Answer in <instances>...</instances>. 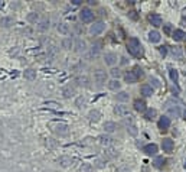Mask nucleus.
I'll list each match as a JSON object with an SVG mask.
<instances>
[{"label":"nucleus","instance_id":"obj_1","mask_svg":"<svg viewBox=\"0 0 186 172\" xmlns=\"http://www.w3.org/2000/svg\"><path fill=\"white\" fill-rule=\"evenodd\" d=\"M127 51L136 58H141L143 57V46H141L140 41L137 38H130L127 41Z\"/></svg>","mask_w":186,"mask_h":172},{"label":"nucleus","instance_id":"obj_2","mask_svg":"<svg viewBox=\"0 0 186 172\" xmlns=\"http://www.w3.org/2000/svg\"><path fill=\"white\" fill-rule=\"evenodd\" d=\"M94 80H95V83H97V85L101 87V85L107 81V72L103 71V70H97L94 74Z\"/></svg>","mask_w":186,"mask_h":172},{"label":"nucleus","instance_id":"obj_3","mask_svg":"<svg viewBox=\"0 0 186 172\" xmlns=\"http://www.w3.org/2000/svg\"><path fill=\"white\" fill-rule=\"evenodd\" d=\"M79 17H81V20L82 22H91L92 19H94V13H92L91 9H88V7H84L82 10H81V13H79Z\"/></svg>","mask_w":186,"mask_h":172},{"label":"nucleus","instance_id":"obj_4","mask_svg":"<svg viewBox=\"0 0 186 172\" xmlns=\"http://www.w3.org/2000/svg\"><path fill=\"white\" fill-rule=\"evenodd\" d=\"M162 147H163V151L167 152V153H172V151H173V147H175V143L172 139L169 138H166L163 139V142H162Z\"/></svg>","mask_w":186,"mask_h":172},{"label":"nucleus","instance_id":"obj_5","mask_svg":"<svg viewBox=\"0 0 186 172\" xmlns=\"http://www.w3.org/2000/svg\"><path fill=\"white\" fill-rule=\"evenodd\" d=\"M149 20H150V23H152L154 28H157V26L162 25V16L159 15V13H150V15H149Z\"/></svg>","mask_w":186,"mask_h":172},{"label":"nucleus","instance_id":"obj_6","mask_svg":"<svg viewBox=\"0 0 186 172\" xmlns=\"http://www.w3.org/2000/svg\"><path fill=\"white\" fill-rule=\"evenodd\" d=\"M169 126H170V119L167 117V116L160 117V120H159V129L163 130V132H166V130L169 129Z\"/></svg>","mask_w":186,"mask_h":172},{"label":"nucleus","instance_id":"obj_7","mask_svg":"<svg viewBox=\"0 0 186 172\" xmlns=\"http://www.w3.org/2000/svg\"><path fill=\"white\" fill-rule=\"evenodd\" d=\"M104 28H105V26H104L103 22H97V23H94V25L91 26V34L92 35H100L104 30Z\"/></svg>","mask_w":186,"mask_h":172},{"label":"nucleus","instance_id":"obj_8","mask_svg":"<svg viewBox=\"0 0 186 172\" xmlns=\"http://www.w3.org/2000/svg\"><path fill=\"white\" fill-rule=\"evenodd\" d=\"M114 111H116L118 116H121V117H128V116H130V111H128V109L126 106H117Z\"/></svg>","mask_w":186,"mask_h":172},{"label":"nucleus","instance_id":"obj_9","mask_svg":"<svg viewBox=\"0 0 186 172\" xmlns=\"http://www.w3.org/2000/svg\"><path fill=\"white\" fill-rule=\"evenodd\" d=\"M104 61H105V64H108V65H114V64L117 62V55L113 54V52H108V54L104 55Z\"/></svg>","mask_w":186,"mask_h":172},{"label":"nucleus","instance_id":"obj_10","mask_svg":"<svg viewBox=\"0 0 186 172\" xmlns=\"http://www.w3.org/2000/svg\"><path fill=\"white\" fill-rule=\"evenodd\" d=\"M143 152H144V153H147V155H156V153H157V146L154 145V143L146 145V146L143 147Z\"/></svg>","mask_w":186,"mask_h":172},{"label":"nucleus","instance_id":"obj_11","mask_svg":"<svg viewBox=\"0 0 186 172\" xmlns=\"http://www.w3.org/2000/svg\"><path fill=\"white\" fill-rule=\"evenodd\" d=\"M140 93L144 97H150L153 94V88H152V85H149V84H143L140 87Z\"/></svg>","mask_w":186,"mask_h":172},{"label":"nucleus","instance_id":"obj_12","mask_svg":"<svg viewBox=\"0 0 186 172\" xmlns=\"http://www.w3.org/2000/svg\"><path fill=\"white\" fill-rule=\"evenodd\" d=\"M85 48H87V43H85V41H82L81 38L75 39V51H77V52L85 51Z\"/></svg>","mask_w":186,"mask_h":172},{"label":"nucleus","instance_id":"obj_13","mask_svg":"<svg viewBox=\"0 0 186 172\" xmlns=\"http://www.w3.org/2000/svg\"><path fill=\"white\" fill-rule=\"evenodd\" d=\"M124 80L127 81L128 84H134V83H137V81H139V78H137V75L133 71H128L127 74L124 75Z\"/></svg>","mask_w":186,"mask_h":172},{"label":"nucleus","instance_id":"obj_14","mask_svg":"<svg viewBox=\"0 0 186 172\" xmlns=\"http://www.w3.org/2000/svg\"><path fill=\"white\" fill-rule=\"evenodd\" d=\"M134 110L136 111H146V103L140 98L134 100Z\"/></svg>","mask_w":186,"mask_h":172},{"label":"nucleus","instance_id":"obj_15","mask_svg":"<svg viewBox=\"0 0 186 172\" xmlns=\"http://www.w3.org/2000/svg\"><path fill=\"white\" fill-rule=\"evenodd\" d=\"M165 164H166V159H165V158H163V156H159V158H156V159L153 161L154 168H157V169L163 168V166H165Z\"/></svg>","mask_w":186,"mask_h":172},{"label":"nucleus","instance_id":"obj_16","mask_svg":"<svg viewBox=\"0 0 186 172\" xmlns=\"http://www.w3.org/2000/svg\"><path fill=\"white\" fill-rule=\"evenodd\" d=\"M116 129H117V124L114 122H105V123H104V130H105V132H108V133L114 132Z\"/></svg>","mask_w":186,"mask_h":172},{"label":"nucleus","instance_id":"obj_17","mask_svg":"<svg viewBox=\"0 0 186 172\" xmlns=\"http://www.w3.org/2000/svg\"><path fill=\"white\" fill-rule=\"evenodd\" d=\"M172 38H173L175 41H182V39L185 38V32L180 29H176L173 34H172Z\"/></svg>","mask_w":186,"mask_h":172},{"label":"nucleus","instance_id":"obj_18","mask_svg":"<svg viewBox=\"0 0 186 172\" xmlns=\"http://www.w3.org/2000/svg\"><path fill=\"white\" fill-rule=\"evenodd\" d=\"M149 39H150V42H159L160 41V34L157 30H152L149 34Z\"/></svg>","mask_w":186,"mask_h":172},{"label":"nucleus","instance_id":"obj_19","mask_svg":"<svg viewBox=\"0 0 186 172\" xmlns=\"http://www.w3.org/2000/svg\"><path fill=\"white\" fill-rule=\"evenodd\" d=\"M25 78L26 80H35V77H36V71H33L32 68H29V70H26L25 71Z\"/></svg>","mask_w":186,"mask_h":172},{"label":"nucleus","instance_id":"obj_20","mask_svg":"<svg viewBox=\"0 0 186 172\" xmlns=\"http://www.w3.org/2000/svg\"><path fill=\"white\" fill-rule=\"evenodd\" d=\"M144 116H146V119H147V120H153V119L157 116V111L154 109H149V110H146Z\"/></svg>","mask_w":186,"mask_h":172},{"label":"nucleus","instance_id":"obj_21","mask_svg":"<svg viewBox=\"0 0 186 172\" xmlns=\"http://www.w3.org/2000/svg\"><path fill=\"white\" fill-rule=\"evenodd\" d=\"M120 87H121V84L118 83V80H111L108 83V88H110V90H114V91H116V90H120Z\"/></svg>","mask_w":186,"mask_h":172},{"label":"nucleus","instance_id":"obj_22","mask_svg":"<svg viewBox=\"0 0 186 172\" xmlns=\"http://www.w3.org/2000/svg\"><path fill=\"white\" fill-rule=\"evenodd\" d=\"M100 143L101 145H104V146H108V145H111V142H113V139L110 138V136H100Z\"/></svg>","mask_w":186,"mask_h":172},{"label":"nucleus","instance_id":"obj_23","mask_svg":"<svg viewBox=\"0 0 186 172\" xmlns=\"http://www.w3.org/2000/svg\"><path fill=\"white\" fill-rule=\"evenodd\" d=\"M131 71L134 72V74H136V75H137V78H139V80H140V78H143V77H144V72H143V70H141V68L139 67V65H136V67L133 68Z\"/></svg>","mask_w":186,"mask_h":172},{"label":"nucleus","instance_id":"obj_24","mask_svg":"<svg viewBox=\"0 0 186 172\" xmlns=\"http://www.w3.org/2000/svg\"><path fill=\"white\" fill-rule=\"evenodd\" d=\"M100 111H97V110H92V111H90V120H92V122H98L100 120Z\"/></svg>","mask_w":186,"mask_h":172},{"label":"nucleus","instance_id":"obj_25","mask_svg":"<svg viewBox=\"0 0 186 172\" xmlns=\"http://www.w3.org/2000/svg\"><path fill=\"white\" fill-rule=\"evenodd\" d=\"M74 45V41L71 38H65L64 41H62V46L65 48V49H71V46Z\"/></svg>","mask_w":186,"mask_h":172},{"label":"nucleus","instance_id":"obj_26","mask_svg":"<svg viewBox=\"0 0 186 172\" xmlns=\"http://www.w3.org/2000/svg\"><path fill=\"white\" fill-rule=\"evenodd\" d=\"M117 100L118 101H127L128 100V94L127 93H124V91L118 93V94H117Z\"/></svg>","mask_w":186,"mask_h":172},{"label":"nucleus","instance_id":"obj_27","mask_svg":"<svg viewBox=\"0 0 186 172\" xmlns=\"http://www.w3.org/2000/svg\"><path fill=\"white\" fill-rule=\"evenodd\" d=\"M55 132H56V133H61V134H66V133H68V130H66V126H64V124H59V126H56Z\"/></svg>","mask_w":186,"mask_h":172},{"label":"nucleus","instance_id":"obj_28","mask_svg":"<svg viewBox=\"0 0 186 172\" xmlns=\"http://www.w3.org/2000/svg\"><path fill=\"white\" fill-rule=\"evenodd\" d=\"M169 75H170V80H172V81H175V83L178 81L179 74H178V71H176V70H173V68H172V70H170V72H169Z\"/></svg>","mask_w":186,"mask_h":172},{"label":"nucleus","instance_id":"obj_29","mask_svg":"<svg viewBox=\"0 0 186 172\" xmlns=\"http://www.w3.org/2000/svg\"><path fill=\"white\" fill-rule=\"evenodd\" d=\"M58 30L61 32V34L65 35V34H68V30H69V29H68V25H65V23H61V25L58 26Z\"/></svg>","mask_w":186,"mask_h":172},{"label":"nucleus","instance_id":"obj_30","mask_svg":"<svg viewBox=\"0 0 186 172\" xmlns=\"http://www.w3.org/2000/svg\"><path fill=\"white\" fill-rule=\"evenodd\" d=\"M172 52H173V57L176 55V58H180V57H182V49L178 48V46H175L173 49H172Z\"/></svg>","mask_w":186,"mask_h":172},{"label":"nucleus","instance_id":"obj_31","mask_svg":"<svg viewBox=\"0 0 186 172\" xmlns=\"http://www.w3.org/2000/svg\"><path fill=\"white\" fill-rule=\"evenodd\" d=\"M59 162H61L62 166H68V165L71 164V159H69V158H61V159H59Z\"/></svg>","mask_w":186,"mask_h":172},{"label":"nucleus","instance_id":"obj_32","mask_svg":"<svg viewBox=\"0 0 186 172\" xmlns=\"http://www.w3.org/2000/svg\"><path fill=\"white\" fill-rule=\"evenodd\" d=\"M128 132H130V134H133V136H136V134H137V129H136V126H133V124H131V126H128Z\"/></svg>","mask_w":186,"mask_h":172},{"label":"nucleus","instance_id":"obj_33","mask_svg":"<svg viewBox=\"0 0 186 172\" xmlns=\"http://www.w3.org/2000/svg\"><path fill=\"white\" fill-rule=\"evenodd\" d=\"M28 19H29L30 22H36L38 20V13H30L29 16H28Z\"/></svg>","mask_w":186,"mask_h":172},{"label":"nucleus","instance_id":"obj_34","mask_svg":"<svg viewBox=\"0 0 186 172\" xmlns=\"http://www.w3.org/2000/svg\"><path fill=\"white\" fill-rule=\"evenodd\" d=\"M165 34H166V35H170V34H172V25H170V23L165 25Z\"/></svg>","mask_w":186,"mask_h":172},{"label":"nucleus","instance_id":"obj_35","mask_svg":"<svg viewBox=\"0 0 186 172\" xmlns=\"http://www.w3.org/2000/svg\"><path fill=\"white\" fill-rule=\"evenodd\" d=\"M48 26H49V22H48V20H43V22L41 23V26H39V29H41V30H45Z\"/></svg>","mask_w":186,"mask_h":172},{"label":"nucleus","instance_id":"obj_36","mask_svg":"<svg viewBox=\"0 0 186 172\" xmlns=\"http://www.w3.org/2000/svg\"><path fill=\"white\" fill-rule=\"evenodd\" d=\"M159 51H160V54L163 55V57H166V54H167V46H160V48H159Z\"/></svg>","mask_w":186,"mask_h":172},{"label":"nucleus","instance_id":"obj_37","mask_svg":"<svg viewBox=\"0 0 186 172\" xmlns=\"http://www.w3.org/2000/svg\"><path fill=\"white\" fill-rule=\"evenodd\" d=\"M128 16L131 17L133 20H136L137 17H139V16H137V12H134V10H130V12H128Z\"/></svg>","mask_w":186,"mask_h":172},{"label":"nucleus","instance_id":"obj_38","mask_svg":"<svg viewBox=\"0 0 186 172\" xmlns=\"http://www.w3.org/2000/svg\"><path fill=\"white\" fill-rule=\"evenodd\" d=\"M169 111H170L172 114H175V116H179V114H180V111H179L178 107H175V109H170Z\"/></svg>","mask_w":186,"mask_h":172},{"label":"nucleus","instance_id":"obj_39","mask_svg":"<svg viewBox=\"0 0 186 172\" xmlns=\"http://www.w3.org/2000/svg\"><path fill=\"white\" fill-rule=\"evenodd\" d=\"M111 75L118 78V77H120V70H111Z\"/></svg>","mask_w":186,"mask_h":172},{"label":"nucleus","instance_id":"obj_40","mask_svg":"<svg viewBox=\"0 0 186 172\" xmlns=\"http://www.w3.org/2000/svg\"><path fill=\"white\" fill-rule=\"evenodd\" d=\"M152 81H153V84H154V87H159V85H160V83H159V81H157L156 78H153V80H152Z\"/></svg>","mask_w":186,"mask_h":172},{"label":"nucleus","instance_id":"obj_41","mask_svg":"<svg viewBox=\"0 0 186 172\" xmlns=\"http://www.w3.org/2000/svg\"><path fill=\"white\" fill-rule=\"evenodd\" d=\"M72 3H74V4H79V3H81V0H74Z\"/></svg>","mask_w":186,"mask_h":172},{"label":"nucleus","instance_id":"obj_42","mask_svg":"<svg viewBox=\"0 0 186 172\" xmlns=\"http://www.w3.org/2000/svg\"><path fill=\"white\" fill-rule=\"evenodd\" d=\"M185 168H186V162H185Z\"/></svg>","mask_w":186,"mask_h":172},{"label":"nucleus","instance_id":"obj_43","mask_svg":"<svg viewBox=\"0 0 186 172\" xmlns=\"http://www.w3.org/2000/svg\"><path fill=\"white\" fill-rule=\"evenodd\" d=\"M185 36H186V35H185Z\"/></svg>","mask_w":186,"mask_h":172}]
</instances>
